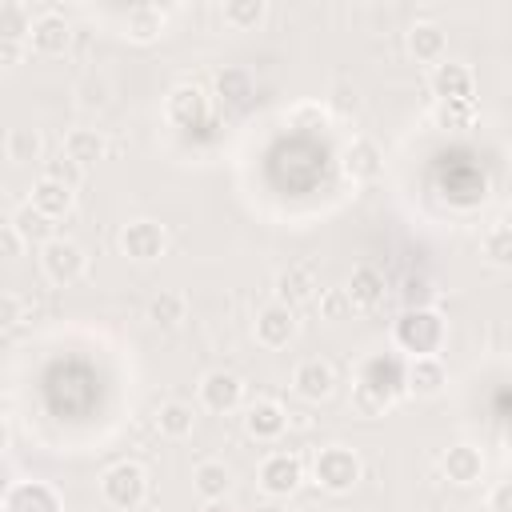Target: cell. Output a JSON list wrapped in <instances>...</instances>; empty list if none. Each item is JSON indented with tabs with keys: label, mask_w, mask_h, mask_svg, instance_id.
I'll return each mask as SVG.
<instances>
[{
	"label": "cell",
	"mask_w": 512,
	"mask_h": 512,
	"mask_svg": "<svg viewBox=\"0 0 512 512\" xmlns=\"http://www.w3.org/2000/svg\"><path fill=\"white\" fill-rule=\"evenodd\" d=\"M100 496L108 508L120 512H136L148 500V472L136 460H120L100 476Z\"/></svg>",
	"instance_id": "obj_2"
},
{
	"label": "cell",
	"mask_w": 512,
	"mask_h": 512,
	"mask_svg": "<svg viewBox=\"0 0 512 512\" xmlns=\"http://www.w3.org/2000/svg\"><path fill=\"white\" fill-rule=\"evenodd\" d=\"M4 152H8L12 164L44 160V136H40V128H28V124L8 128V136H4Z\"/></svg>",
	"instance_id": "obj_27"
},
{
	"label": "cell",
	"mask_w": 512,
	"mask_h": 512,
	"mask_svg": "<svg viewBox=\"0 0 512 512\" xmlns=\"http://www.w3.org/2000/svg\"><path fill=\"white\" fill-rule=\"evenodd\" d=\"M76 92H80V104H84V108H100V104L108 100V84H104V80H92V76H88Z\"/></svg>",
	"instance_id": "obj_39"
},
{
	"label": "cell",
	"mask_w": 512,
	"mask_h": 512,
	"mask_svg": "<svg viewBox=\"0 0 512 512\" xmlns=\"http://www.w3.org/2000/svg\"><path fill=\"white\" fill-rule=\"evenodd\" d=\"M72 200H76V192L64 188V184H56V180H48V176H40V180L32 184V196H28V204H32L36 212H44L48 220L68 216V212H72Z\"/></svg>",
	"instance_id": "obj_22"
},
{
	"label": "cell",
	"mask_w": 512,
	"mask_h": 512,
	"mask_svg": "<svg viewBox=\"0 0 512 512\" xmlns=\"http://www.w3.org/2000/svg\"><path fill=\"white\" fill-rule=\"evenodd\" d=\"M40 176H48V180H56V184H64V188H76V184L84 180V164H76L68 152H56V156L44 160V172H40Z\"/></svg>",
	"instance_id": "obj_35"
},
{
	"label": "cell",
	"mask_w": 512,
	"mask_h": 512,
	"mask_svg": "<svg viewBox=\"0 0 512 512\" xmlns=\"http://www.w3.org/2000/svg\"><path fill=\"white\" fill-rule=\"evenodd\" d=\"M396 296H400L404 312H416V308H436V288H432V280H428V276H420V272H408V276L400 280Z\"/></svg>",
	"instance_id": "obj_32"
},
{
	"label": "cell",
	"mask_w": 512,
	"mask_h": 512,
	"mask_svg": "<svg viewBox=\"0 0 512 512\" xmlns=\"http://www.w3.org/2000/svg\"><path fill=\"white\" fill-rule=\"evenodd\" d=\"M32 32V12L20 0H4L0 4V40H28Z\"/></svg>",
	"instance_id": "obj_33"
},
{
	"label": "cell",
	"mask_w": 512,
	"mask_h": 512,
	"mask_svg": "<svg viewBox=\"0 0 512 512\" xmlns=\"http://www.w3.org/2000/svg\"><path fill=\"white\" fill-rule=\"evenodd\" d=\"M352 296H348V288H324L320 292V320H332V324H340V320H348L352 316Z\"/></svg>",
	"instance_id": "obj_36"
},
{
	"label": "cell",
	"mask_w": 512,
	"mask_h": 512,
	"mask_svg": "<svg viewBox=\"0 0 512 512\" xmlns=\"http://www.w3.org/2000/svg\"><path fill=\"white\" fill-rule=\"evenodd\" d=\"M440 124L444 128H468L472 124V100H460V104H440Z\"/></svg>",
	"instance_id": "obj_38"
},
{
	"label": "cell",
	"mask_w": 512,
	"mask_h": 512,
	"mask_svg": "<svg viewBox=\"0 0 512 512\" xmlns=\"http://www.w3.org/2000/svg\"><path fill=\"white\" fill-rule=\"evenodd\" d=\"M288 120H292L296 128H320V124L328 120V108L316 104V100H308V104H296V108L288 112Z\"/></svg>",
	"instance_id": "obj_37"
},
{
	"label": "cell",
	"mask_w": 512,
	"mask_h": 512,
	"mask_svg": "<svg viewBox=\"0 0 512 512\" xmlns=\"http://www.w3.org/2000/svg\"><path fill=\"white\" fill-rule=\"evenodd\" d=\"M16 320H20V296L16 292H4V324L12 328Z\"/></svg>",
	"instance_id": "obj_43"
},
{
	"label": "cell",
	"mask_w": 512,
	"mask_h": 512,
	"mask_svg": "<svg viewBox=\"0 0 512 512\" xmlns=\"http://www.w3.org/2000/svg\"><path fill=\"white\" fill-rule=\"evenodd\" d=\"M440 472H444L448 484L472 488V484H480V476H484V456H480V448H472V444H452V448L440 456Z\"/></svg>",
	"instance_id": "obj_16"
},
{
	"label": "cell",
	"mask_w": 512,
	"mask_h": 512,
	"mask_svg": "<svg viewBox=\"0 0 512 512\" xmlns=\"http://www.w3.org/2000/svg\"><path fill=\"white\" fill-rule=\"evenodd\" d=\"M156 428H160V436H168V440H184V436H192V428H196V408L184 404V400H164V404L156 408Z\"/></svg>",
	"instance_id": "obj_26"
},
{
	"label": "cell",
	"mask_w": 512,
	"mask_h": 512,
	"mask_svg": "<svg viewBox=\"0 0 512 512\" xmlns=\"http://www.w3.org/2000/svg\"><path fill=\"white\" fill-rule=\"evenodd\" d=\"M300 480H304V464H300L296 452H272V456H264L260 468H256L260 492H264V496H276V500L292 496V492L300 488Z\"/></svg>",
	"instance_id": "obj_5"
},
{
	"label": "cell",
	"mask_w": 512,
	"mask_h": 512,
	"mask_svg": "<svg viewBox=\"0 0 512 512\" xmlns=\"http://www.w3.org/2000/svg\"><path fill=\"white\" fill-rule=\"evenodd\" d=\"M408 52L420 60V64H444L448 60V36H444V28L440 24H432V20H416L412 28H408Z\"/></svg>",
	"instance_id": "obj_17"
},
{
	"label": "cell",
	"mask_w": 512,
	"mask_h": 512,
	"mask_svg": "<svg viewBox=\"0 0 512 512\" xmlns=\"http://www.w3.org/2000/svg\"><path fill=\"white\" fill-rule=\"evenodd\" d=\"M484 256L492 264H512V220H500L484 232Z\"/></svg>",
	"instance_id": "obj_34"
},
{
	"label": "cell",
	"mask_w": 512,
	"mask_h": 512,
	"mask_svg": "<svg viewBox=\"0 0 512 512\" xmlns=\"http://www.w3.org/2000/svg\"><path fill=\"white\" fill-rule=\"evenodd\" d=\"M4 512H60V496L44 480H16L4 492Z\"/></svg>",
	"instance_id": "obj_13"
},
{
	"label": "cell",
	"mask_w": 512,
	"mask_h": 512,
	"mask_svg": "<svg viewBox=\"0 0 512 512\" xmlns=\"http://www.w3.org/2000/svg\"><path fill=\"white\" fill-rule=\"evenodd\" d=\"M40 268H44L48 284L72 288V284L84 280V272H88V252H84L76 240L56 236V240H48V244L40 248Z\"/></svg>",
	"instance_id": "obj_4"
},
{
	"label": "cell",
	"mask_w": 512,
	"mask_h": 512,
	"mask_svg": "<svg viewBox=\"0 0 512 512\" xmlns=\"http://www.w3.org/2000/svg\"><path fill=\"white\" fill-rule=\"evenodd\" d=\"M192 488H196L200 500L216 504V500H224L232 492V468L224 460H200L192 468Z\"/></svg>",
	"instance_id": "obj_20"
},
{
	"label": "cell",
	"mask_w": 512,
	"mask_h": 512,
	"mask_svg": "<svg viewBox=\"0 0 512 512\" xmlns=\"http://www.w3.org/2000/svg\"><path fill=\"white\" fill-rule=\"evenodd\" d=\"M164 116L176 124V128H196L204 116H208V96L204 88L196 84H176L164 100Z\"/></svg>",
	"instance_id": "obj_14"
},
{
	"label": "cell",
	"mask_w": 512,
	"mask_h": 512,
	"mask_svg": "<svg viewBox=\"0 0 512 512\" xmlns=\"http://www.w3.org/2000/svg\"><path fill=\"white\" fill-rule=\"evenodd\" d=\"M200 404L208 408V412H216V416H228V412H236L240 408V400H244V380L236 376V372H228V368H212V372H204L200 376Z\"/></svg>",
	"instance_id": "obj_7"
},
{
	"label": "cell",
	"mask_w": 512,
	"mask_h": 512,
	"mask_svg": "<svg viewBox=\"0 0 512 512\" xmlns=\"http://www.w3.org/2000/svg\"><path fill=\"white\" fill-rule=\"evenodd\" d=\"M244 428H248L252 440L272 444V440L284 436V428H288V412H284V404H276V400H256V404L248 408V416H244Z\"/></svg>",
	"instance_id": "obj_18"
},
{
	"label": "cell",
	"mask_w": 512,
	"mask_h": 512,
	"mask_svg": "<svg viewBox=\"0 0 512 512\" xmlns=\"http://www.w3.org/2000/svg\"><path fill=\"white\" fill-rule=\"evenodd\" d=\"M448 336V324L436 308H416V312H400V320L392 324V340L400 352H408L412 360L416 356H436L440 344Z\"/></svg>",
	"instance_id": "obj_1"
},
{
	"label": "cell",
	"mask_w": 512,
	"mask_h": 512,
	"mask_svg": "<svg viewBox=\"0 0 512 512\" xmlns=\"http://www.w3.org/2000/svg\"><path fill=\"white\" fill-rule=\"evenodd\" d=\"M60 152H68L76 164H96V160H104L108 156V140H104V132L100 128H72L68 136H64V144H60Z\"/></svg>",
	"instance_id": "obj_24"
},
{
	"label": "cell",
	"mask_w": 512,
	"mask_h": 512,
	"mask_svg": "<svg viewBox=\"0 0 512 512\" xmlns=\"http://www.w3.org/2000/svg\"><path fill=\"white\" fill-rule=\"evenodd\" d=\"M380 168H384V156H380L376 140L356 136V140L344 148V172H348V180L368 184V180H376V176H380Z\"/></svg>",
	"instance_id": "obj_19"
},
{
	"label": "cell",
	"mask_w": 512,
	"mask_h": 512,
	"mask_svg": "<svg viewBox=\"0 0 512 512\" xmlns=\"http://www.w3.org/2000/svg\"><path fill=\"white\" fill-rule=\"evenodd\" d=\"M8 224L28 240V244H48V240H56V232H52V220L44 216V212H36L32 204H24V208H16L12 216H8Z\"/></svg>",
	"instance_id": "obj_31"
},
{
	"label": "cell",
	"mask_w": 512,
	"mask_h": 512,
	"mask_svg": "<svg viewBox=\"0 0 512 512\" xmlns=\"http://www.w3.org/2000/svg\"><path fill=\"white\" fill-rule=\"evenodd\" d=\"M332 104H336V112H356V108H360V96H356L352 84L340 80V84L332 88Z\"/></svg>",
	"instance_id": "obj_41"
},
{
	"label": "cell",
	"mask_w": 512,
	"mask_h": 512,
	"mask_svg": "<svg viewBox=\"0 0 512 512\" xmlns=\"http://www.w3.org/2000/svg\"><path fill=\"white\" fill-rule=\"evenodd\" d=\"M148 320L156 328H180L188 320V296L176 292V288H160L152 300H148Z\"/></svg>",
	"instance_id": "obj_25"
},
{
	"label": "cell",
	"mask_w": 512,
	"mask_h": 512,
	"mask_svg": "<svg viewBox=\"0 0 512 512\" xmlns=\"http://www.w3.org/2000/svg\"><path fill=\"white\" fill-rule=\"evenodd\" d=\"M448 384V368L440 356H416L408 364V392L412 396H440Z\"/></svg>",
	"instance_id": "obj_21"
},
{
	"label": "cell",
	"mask_w": 512,
	"mask_h": 512,
	"mask_svg": "<svg viewBox=\"0 0 512 512\" xmlns=\"http://www.w3.org/2000/svg\"><path fill=\"white\" fill-rule=\"evenodd\" d=\"M72 44V24L56 12V8H44L36 20H32V32H28V48L40 52V56H64Z\"/></svg>",
	"instance_id": "obj_10"
},
{
	"label": "cell",
	"mask_w": 512,
	"mask_h": 512,
	"mask_svg": "<svg viewBox=\"0 0 512 512\" xmlns=\"http://www.w3.org/2000/svg\"><path fill=\"white\" fill-rule=\"evenodd\" d=\"M120 248H124L128 260L148 264V260H160V256H164L168 232H164V224H156V220H132V224L120 228Z\"/></svg>",
	"instance_id": "obj_8"
},
{
	"label": "cell",
	"mask_w": 512,
	"mask_h": 512,
	"mask_svg": "<svg viewBox=\"0 0 512 512\" xmlns=\"http://www.w3.org/2000/svg\"><path fill=\"white\" fill-rule=\"evenodd\" d=\"M264 16H268V4L264 0H228L220 8L224 28H232V32H256L264 24Z\"/></svg>",
	"instance_id": "obj_28"
},
{
	"label": "cell",
	"mask_w": 512,
	"mask_h": 512,
	"mask_svg": "<svg viewBox=\"0 0 512 512\" xmlns=\"http://www.w3.org/2000/svg\"><path fill=\"white\" fill-rule=\"evenodd\" d=\"M252 336H256L260 348H272V352L288 348L292 336H296V312L288 304H280V300H268L252 320Z\"/></svg>",
	"instance_id": "obj_6"
},
{
	"label": "cell",
	"mask_w": 512,
	"mask_h": 512,
	"mask_svg": "<svg viewBox=\"0 0 512 512\" xmlns=\"http://www.w3.org/2000/svg\"><path fill=\"white\" fill-rule=\"evenodd\" d=\"M120 20H124V36H128V40H140V44L156 40L160 28H164V12H160V8H148V4L120 12Z\"/></svg>",
	"instance_id": "obj_30"
},
{
	"label": "cell",
	"mask_w": 512,
	"mask_h": 512,
	"mask_svg": "<svg viewBox=\"0 0 512 512\" xmlns=\"http://www.w3.org/2000/svg\"><path fill=\"white\" fill-rule=\"evenodd\" d=\"M20 56H24V44H20V40H0V64H4V68H16Z\"/></svg>",
	"instance_id": "obj_42"
},
{
	"label": "cell",
	"mask_w": 512,
	"mask_h": 512,
	"mask_svg": "<svg viewBox=\"0 0 512 512\" xmlns=\"http://www.w3.org/2000/svg\"><path fill=\"white\" fill-rule=\"evenodd\" d=\"M356 384H364V388H372V392H380L384 400L396 404L400 388H408V368H404L396 356H372V360L364 364V372H360Z\"/></svg>",
	"instance_id": "obj_12"
},
{
	"label": "cell",
	"mask_w": 512,
	"mask_h": 512,
	"mask_svg": "<svg viewBox=\"0 0 512 512\" xmlns=\"http://www.w3.org/2000/svg\"><path fill=\"white\" fill-rule=\"evenodd\" d=\"M320 296V280H316V264H288L280 276H276V300L296 308V304H308Z\"/></svg>",
	"instance_id": "obj_15"
},
{
	"label": "cell",
	"mask_w": 512,
	"mask_h": 512,
	"mask_svg": "<svg viewBox=\"0 0 512 512\" xmlns=\"http://www.w3.org/2000/svg\"><path fill=\"white\" fill-rule=\"evenodd\" d=\"M0 248H4V256H8V260H16V256H24L28 240H24L12 224H0Z\"/></svg>",
	"instance_id": "obj_40"
},
{
	"label": "cell",
	"mask_w": 512,
	"mask_h": 512,
	"mask_svg": "<svg viewBox=\"0 0 512 512\" xmlns=\"http://www.w3.org/2000/svg\"><path fill=\"white\" fill-rule=\"evenodd\" d=\"M216 96H220V104H232V108L248 104V96H252V72L240 68V64L220 68L216 72Z\"/></svg>",
	"instance_id": "obj_29"
},
{
	"label": "cell",
	"mask_w": 512,
	"mask_h": 512,
	"mask_svg": "<svg viewBox=\"0 0 512 512\" xmlns=\"http://www.w3.org/2000/svg\"><path fill=\"white\" fill-rule=\"evenodd\" d=\"M312 480L324 492H336V496L340 492H352L356 480H360V456L352 448H344V444H328L312 460Z\"/></svg>",
	"instance_id": "obj_3"
},
{
	"label": "cell",
	"mask_w": 512,
	"mask_h": 512,
	"mask_svg": "<svg viewBox=\"0 0 512 512\" xmlns=\"http://www.w3.org/2000/svg\"><path fill=\"white\" fill-rule=\"evenodd\" d=\"M344 288H348V296H352L356 308H376L384 300V272L376 264H356Z\"/></svg>",
	"instance_id": "obj_23"
},
{
	"label": "cell",
	"mask_w": 512,
	"mask_h": 512,
	"mask_svg": "<svg viewBox=\"0 0 512 512\" xmlns=\"http://www.w3.org/2000/svg\"><path fill=\"white\" fill-rule=\"evenodd\" d=\"M428 88L440 104H460V100H472V88H476V76L468 64L460 60H444L428 72Z\"/></svg>",
	"instance_id": "obj_9"
},
{
	"label": "cell",
	"mask_w": 512,
	"mask_h": 512,
	"mask_svg": "<svg viewBox=\"0 0 512 512\" xmlns=\"http://www.w3.org/2000/svg\"><path fill=\"white\" fill-rule=\"evenodd\" d=\"M332 388H336V372H332V364H328V360L308 356V360H300V364L292 368V392H296L300 400L320 404V400H328V396H332Z\"/></svg>",
	"instance_id": "obj_11"
}]
</instances>
